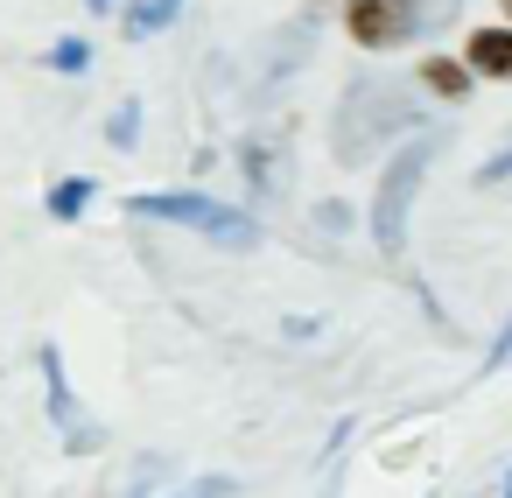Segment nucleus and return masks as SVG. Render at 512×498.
<instances>
[{"label": "nucleus", "mask_w": 512, "mask_h": 498, "mask_svg": "<svg viewBox=\"0 0 512 498\" xmlns=\"http://www.w3.org/2000/svg\"><path fill=\"white\" fill-rule=\"evenodd\" d=\"M400 127H407V85L400 78H379V71L372 78H351L344 99H337V120H330V155L351 169L372 148H386Z\"/></svg>", "instance_id": "f257e3e1"}, {"label": "nucleus", "mask_w": 512, "mask_h": 498, "mask_svg": "<svg viewBox=\"0 0 512 498\" xmlns=\"http://www.w3.org/2000/svg\"><path fill=\"white\" fill-rule=\"evenodd\" d=\"M442 155V134H414L400 155H393V169L379 176V197H372V239H379V253L386 260H400L407 253V211H414V197H421V176H428V162Z\"/></svg>", "instance_id": "f03ea898"}, {"label": "nucleus", "mask_w": 512, "mask_h": 498, "mask_svg": "<svg viewBox=\"0 0 512 498\" xmlns=\"http://www.w3.org/2000/svg\"><path fill=\"white\" fill-rule=\"evenodd\" d=\"M127 211L134 218H162V225H190V232H204L218 246H239V253L260 246V225L246 211H232L218 197H197V190H148V197H127Z\"/></svg>", "instance_id": "7ed1b4c3"}, {"label": "nucleus", "mask_w": 512, "mask_h": 498, "mask_svg": "<svg viewBox=\"0 0 512 498\" xmlns=\"http://www.w3.org/2000/svg\"><path fill=\"white\" fill-rule=\"evenodd\" d=\"M43 393H50V421H57L64 449H78V456L106 449V428H99V421L85 414V400L71 393V379H64V351H57V344H43Z\"/></svg>", "instance_id": "20e7f679"}, {"label": "nucleus", "mask_w": 512, "mask_h": 498, "mask_svg": "<svg viewBox=\"0 0 512 498\" xmlns=\"http://www.w3.org/2000/svg\"><path fill=\"white\" fill-rule=\"evenodd\" d=\"M344 29H351V43H365V50L407 43V0H344Z\"/></svg>", "instance_id": "39448f33"}, {"label": "nucleus", "mask_w": 512, "mask_h": 498, "mask_svg": "<svg viewBox=\"0 0 512 498\" xmlns=\"http://www.w3.org/2000/svg\"><path fill=\"white\" fill-rule=\"evenodd\" d=\"M470 71L477 78H512V29H477L470 36Z\"/></svg>", "instance_id": "423d86ee"}, {"label": "nucleus", "mask_w": 512, "mask_h": 498, "mask_svg": "<svg viewBox=\"0 0 512 498\" xmlns=\"http://www.w3.org/2000/svg\"><path fill=\"white\" fill-rule=\"evenodd\" d=\"M414 78H421L428 92H442V99H470V71H463L456 57H428V64L414 71Z\"/></svg>", "instance_id": "0eeeda50"}, {"label": "nucleus", "mask_w": 512, "mask_h": 498, "mask_svg": "<svg viewBox=\"0 0 512 498\" xmlns=\"http://www.w3.org/2000/svg\"><path fill=\"white\" fill-rule=\"evenodd\" d=\"M176 15H183V0H134V8H127V36H155Z\"/></svg>", "instance_id": "6e6552de"}, {"label": "nucleus", "mask_w": 512, "mask_h": 498, "mask_svg": "<svg viewBox=\"0 0 512 498\" xmlns=\"http://www.w3.org/2000/svg\"><path fill=\"white\" fill-rule=\"evenodd\" d=\"M85 204H92V176H71V183H57V190H50V218H64V225H71Z\"/></svg>", "instance_id": "1a4fd4ad"}, {"label": "nucleus", "mask_w": 512, "mask_h": 498, "mask_svg": "<svg viewBox=\"0 0 512 498\" xmlns=\"http://www.w3.org/2000/svg\"><path fill=\"white\" fill-rule=\"evenodd\" d=\"M456 15V0H407V36H428Z\"/></svg>", "instance_id": "9d476101"}, {"label": "nucleus", "mask_w": 512, "mask_h": 498, "mask_svg": "<svg viewBox=\"0 0 512 498\" xmlns=\"http://www.w3.org/2000/svg\"><path fill=\"white\" fill-rule=\"evenodd\" d=\"M106 141H113V148H134V141H141V106H134V99L106 120Z\"/></svg>", "instance_id": "9b49d317"}, {"label": "nucleus", "mask_w": 512, "mask_h": 498, "mask_svg": "<svg viewBox=\"0 0 512 498\" xmlns=\"http://www.w3.org/2000/svg\"><path fill=\"white\" fill-rule=\"evenodd\" d=\"M232 491H239V477H197V484H176L162 498H232Z\"/></svg>", "instance_id": "f8f14e48"}, {"label": "nucleus", "mask_w": 512, "mask_h": 498, "mask_svg": "<svg viewBox=\"0 0 512 498\" xmlns=\"http://www.w3.org/2000/svg\"><path fill=\"white\" fill-rule=\"evenodd\" d=\"M155 477H169V463H162V456H148V463L134 470V484H127L120 498H162V491H155Z\"/></svg>", "instance_id": "ddd939ff"}, {"label": "nucleus", "mask_w": 512, "mask_h": 498, "mask_svg": "<svg viewBox=\"0 0 512 498\" xmlns=\"http://www.w3.org/2000/svg\"><path fill=\"white\" fill-rule=\"evenodd\" d=\"M50 64H57V71H85V64H92V50H85L78 36H64V43L50 50Z\"/></svg>", "instance_id": "4468645a"}, {"label": "nucleus", "mask_w": 512, "mask_h": 498, "mask_svg": "<svg viewBox=\"0 0 512 498\" xmlns=\"http://www.w3.org/2000/svg\"><path fill=\"white\" fill-rule=\"evenodd\" d=\"M498 365H512V316H505V330H498V344H491V358H484V372H498Z\"/></svg>", "instance_id": "2eb2a0df"}, {"label": "nucleus", "mask_w": 512, "mask_h": 498, "mask_svg": "<svg viewBox=\"0 0 512 498\" xmlns=\"http://www.w3.org/2000/svg\"><path fill=\"white\" fill-rule=\"evenodd\" d=\"M477 176H484V183H505V176H512V141H505V148H498V155H491Z\"/></svg>", "instance_id": "dca6fc26"}, {"label": "nucleus", "mask_w": 512, "mask_h": 498, "mask_svg": "<svg viewBox=\"0 0 512 498\" xmlns=\"http://www.w3.org/2000/svg\"><path fill=\"white\" fill-rule=\"evenodd\" d=\"M498 498H512V470H505V477H498Z\"/></svg>", "instance_id": "f3484780"}, {"label": "nucleus", "mask_w": 512, "mask_h": 498, "mask_svg": "<svg viewBox=\"0 0 512 498\" xmlns=\"http://www.w3.org/2000/svg\"><path fill=\"white\" fill-rule=\"evenodd\" d=\"M85 8H92V15H106V8H113V0H85Z\"/></svg>", "instance_id": "a211bd4d"}, {"label": "nucleus", "mask_w": 512, "mask_h": 498, "mask_svg": "<svg viewBox=\"0 0 512 498\" xmlns=\"http://www.w3.org/2000/svg\"><path fill=\"white\" fill-rule=\"evenodd\" d=\"M505 15H512V0H505Z\"/></svg>", "instance_id": "6ab92c4d"}]
</instances>
